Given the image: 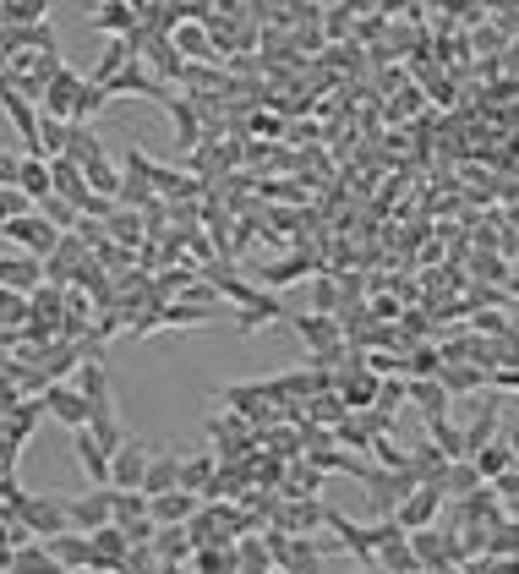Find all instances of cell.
<instances>
[{
    "mask_svg": "<svg viewBox=\"0 0 519 574\" xmlns=\"http://www.w3.org/2000/svg\"><path fill=\"white\" fill-rule=\"evenodd\" d=\"M372 454H377V465H383V470H410V449H399V443H394V432H388V438H377V443H372Z\"/></svg>",
    "mask_w": 519,
    "mask_h": 574,
    "instance_id": "obj_45",
    "label": "cell"
},
{
    "mask_svg": "<svg viewBox=\"0 0 519 574\" xmlns=\"http://www.w3.org/2000/svg\"><path fill=\"white\" fill-rule=\"evenodd\" d=\"M170 487H181V449H159V443H154V459H148L143 492L159 498V492H170Z\"/></svg>",
    "mask_w": 519,
    "mask_h": 574,
    "instance_id": "obj_21",
    "label": "cell"
},
{
    "mask_svg": "<svg viewBox=\"0 0 519 574\" xmlns=\"http://www.w3.org/2000/svg\"><path fill=\"white\" fill-rule=\"evenodd\" d=\"M50 552H56V563L72 574V569H88V536L83 530H61V536H50L45 541Z\"/></svg>",
    "mask_w": 519,
    "mask_h": 574,
    "instance_id": "obj_31",
    "label": "cell"
},
{
    "mask_svg": "<svg viewBox=\"0 0 519 574\" xmlns=\"http://www.w3.org/2000/svg\"><path fill=\"white\" fill-rule=\"evenodd\" d=\"M339 301H345V290H339L328 274H317V279H312V312H339Z\"/></svg>",
    "mask_w": 519,
    "mask_h": 574,
    "instance_id": "obj_44",
    "label": "cell"
},
{
    "mask_svg": "<svg viewBox=\"0 0 519 574\" xmlns=\"http://www.w3.org/2000/svg\"><path fill=\"white\" fill-rule=\"evenodd\" d=\"M312 274V258H285V263H274V268H263V290H285L290 279H306Z\"/></svg>",
    "mask_w": 519,
    "mask_h": 574,
    "instance_id": "obj_37",
    "label": "cell"
},
{
    "mask_svg": "<svg viewBox=\"0 0 519 574\" xmlns=\"http://www.w3.org/2000/svg\"><path fill=\"white\" fill-rule=\"evenodd\" d=\"M0 236H7L17 252L39 258V263H45V258L61 247V230H56V225H45L39 214H23V219H12V225H0Z\"/></svg>",
    "mask_w": 519,
    "mask_h": 574,
    "instance_id": "obj_4",
    "label": "cell"
},
{
    "mask_svg": "<svg viewBox=\"0 0 519 574\" xmlns=\"http://www.w3.org/2000/svg\"><path fill=\"white\" fill-rule=\"evenodd\" d=\"M34 214H39L45 225H56L61 236H67V230H77V219H83V214H77L67 198H56V192H50V198H39V203H34Z\"/></svg>",
    "mask_w": 519,
    "mask_h": 574,
    "instance_id": "obj_36",
    "label": "cell"
},
{
    "mask_svg": "<svg viewBox=\"0 0 519 574\" xmlns=\"http://www.w3.org/2000/svg\"><path fill=\"white\" fill-rule=\"evenodd\" d=\"M17 176H23V154L0 148V187H17Z\"/></svg>",
    "mask_w": 519,
    "mask_h": 574,
    "instance_id": "obj_49",
    "label": "cell"
},
{
    "mask_svg": "<svg viewBox=\"0 0 519 574\" xmlns=\"http://www.w3.org/2000/svg\"><path fill=\"white\" fill-rule=\"evenodd\" d=\"M345 416H350V405L339 399V388H323L306 399V427H339Z\"/></svg>",
    "mask_w": 519,
    "mask_h": 574,
    "instance_id": "obj_30",
    "label": "cell"
},
{
    "mask_svg": "<svg viewBox=\"0 0 519 574\" xmlns=\"http://www.w3.org/2000/svg\"><path fill=\"white\" fill-rule=\"evenodd\" d=\"M110 492H116V487H110ZM143 514H148V492H137V487H132V492H116V514H110V525L126 530V525L143 519Z\"/></svg>",
    "mask_w": 519,
    "mask_h": 574,
    "instance_id": "obj_40",
    "label": "cell"
},
{
    "mask_svg": "<svg viewBox=\"0 0 519 574\" xmlns=\"http://www.w3.org/2000/svg\"><path fill=\"white\" fill-rule=\"evenodd\" d=\"M105 105H110V94H105L99 83H88V88H83V99H77V121H94Z\"/></svg>",
    "mask_w": 519,
    "mask_h": 574,
    "instance_id": "obj_48",
    "label": "cell"
},
{
    "mask_svg": "<svg viewBox=\"0 0 519 574\" xmlns=\"http://www.w3.org/2000/svg\"><path fill=\"white\" fill-rule=\"evenodd\" d=\"M508 290H514V296H519V268H514V274H508Z\"/></svg>",
    "mask_w": 519,
    "mask_h": 574,
    "instance_id": "obj_53",
    "label": "cell"
},
{
    "mask_svg": "<svg viewBox=\"0 0 519 574\" xmlns=\"http://www.w3.org/2000/svg\"><path fill=\"white\" fill-rule=\"evenodd\" d=\"M197 509H203V498H197V492H186V487H170V492L148 498V514H154V525H186Z\"/></svg>",
    "mask_w": 519,
    "mask_h": 574,
    "instance_id": "obj_19",
    "label": "cell"
},
{
    "mask_svg": "<svg viewBox=\"0 0 519 574\" xmlns=\"http://www.w3.org/2000/svg\"><path fill=\"white\" fill-rule=\"evenodd\" d=\"M475 487H486V481H481V470H475L470 459H448V476H443V492H454V498H470Z\"/></svg>",
    "mask_w": 519,
    "mask_h": 574,
    "instance_id": "obj_39",
    "label": "cell"
},
{
    "mask_svg": "<svg viewBox=\"0 0 519 574\" xmlns=\"http://www.w3.org/2000/svg\"><path fill=\"white\" fill-rule=\"evenodd\" d=\"M83 176H88V192H99V198H116V192H121V181H126V176H121V165H116L110 154H105V159H94V165H83Z\"/></svg>",
    "mask_w": 519,
    "mask_h": 574,
    "instance_id": "obj_33",
    "label": "cell"
},
{
    "mask_svg": "<svg viewBox=\"0 0 519 574\" xmlns=\"http://www.w3.org/2000/svg\"><path fill=\"white\" fill-rule=\"evenodd\" d=\"M23 214H34V198L17 192V187H0V225H12V219H23Z\"/></svg>",
    "mask_w": 519,
    "mask_h": 574,
    "instance_id": "obj_43",
    "label": "cell"
},
{
    "mask_svg": "<svg viewBox=\"0 0 519 574\" xmlns=\"http://www.w3.org/2000/svg\"><path fill=\"white\" fill-rule=\"evenodd\" d=\"M165 563H159V552L154 547H132L126 552V563H121V574H159Z\"/></svg>",
    "mask_w": 519,
    "mask_h": 574,
    "instance_id": "obj_47",
    "label": "cell"
},
{
    "mask_svg": "<svg viewBox=\"0 0 519 574\" xmlns=\"http://www.w3.org/2000/svg\"><path fill=\"white\" fill-rule=\"evenodd\" d=\"M72 454H77V465L88 470L94 487H110V449H99V438H94L88 427L72 432Z\"/></svg>",
    "mask_w": 519,
    "mask_h": 574,
    "instance_id": "obj_20",
    "label": "cell"
},
{
    "mask_svg": "<svg viewBox=\"0 0 519 574\" xmlns=\"http://www.w3.org/2000/svg\"><path fill=\"white\" fill-rule=\"evenodd\" d=\"M126 552H132V541H126L121 525H105V530L88 536V569H99V574H121Z\"/></svg>",
    "mask_w": 519,
    "mask_h": 574,
    "instance_id": "obj_12",
    "label": "cell"
},
{
    "mask_svg": "<svg viewBox=\"0 0 519 574\" xmlns=\"http://www.w3.org/2000/svg\"><path fill=\"white\" fill-rule=\"evenodd\" d=\"M443 503H448V492L443 487H432V481H421L399 509H394V525L399 530H432L437 525V514H443Z\"/></svg>",
    "mask_w": 519,
    "mask_h": 574,
    "instance_id": "obj_9",
    "label": "cell"
},
{
    "mask_svg": "<svg viewBox=\"0 0 519 574\" xmlns=\"http://www.w3.org/2000/svg\"><path fill=\"white\" fill-rule=\"evenodd\" d=\"M154 552H159V563H186V558L197 552V541H192V530H186V525H159Z\"/></svg>",
    "mask_w": 519,
    "mask_h": 574,
    "instance_id": "obj_28",
    "label": "cell"
},
{
    "mask_svg": "<svg viewBox=\"0 0 519 574\" xmlns=\"http://www.w3.org/2000/svg\"><path fill=\"white\" fill-rule=\"evenodd\" d=\"M77 388H83V399H88V416L116 410V405H110V372H105V356H83V367H77Z\"/></svg>",
    "mask_w": 519,
    "mask_h": 574,
    "instance_id": "obj_18",
    "label": "cell"
},
{
    "mask_svg": "<svg viewBox=\"0 0 519 574\" xmlns=\"http://www.w3.org/2000/svg\"><path fill=\"white\" fill-rule=\"evenodd\" d=\"M105 230H110V241H116L121 252H137L148 225H143V214H137V208H116V214L105 219Z\"/></svg>",
    "mask_w": 519,
    "mask_h": 574,
    "instance_id": "obj_26",
    "label": "cell"
},
{
    "mask_svg": "<svg viewBox=\"0 0 519 574\" xmlns=\"http://www.w3.org/2000/svg\"><path fill=\"white\" fill-rule=\"evenodd\" d=\"M475 274H481V279H508L514 268H503V258H492V252H481V258H475Z\"/></svg>",
    "mask_w": 519,
    "mask_h": 574,
    "instance_id": "obj_50",
    "label": "cell"
},
{
    "mask_svg": "<svg viewBox=\"0 0 519 574\" xmlns=\"http://www.w3.org/2000/svg\"><path fill=\"white\" fill-rule=\"evenodd\" d=\"M219 399H225L241 421H274V399H268L263 383H230V388H219Z\"/></svg>",
    "mask_w": 519,
    "mask_h": 574,
    "instance_id": "obj_14",
    "label": "cell"
},
{
    "mask_svg": "<svg viewBox=\"0 0 519 574\" xmlns=\"http://www.w3.org/2000/svg\"><path fill=\"white\" fill-rule=\"evenodd\" d=\"M7 23H12V28L45 23V0H7Z\"/></svg>",
    "mask_w": 519,
    "mask_h": 574,
    "instance_id": "obj_46",
    "label": "cell"
},
{
    "mask_svg": "<svg viewBox=\"0 0 519 574\" xmlns=\"http://www.w3.org/2000/svg\"><path fill=\"white\" fill-rule=\"evenodd\" d=\"M323 514H328V503H317V498H279V503H274V530L312 536V530L323 525Z\"/></svg>",
    "mask_w": 519,
    "mask_h": 574,
    "instance_id": "obj_11",
    "label": "cell"
},
{
    "mask_svg": "<svg viewBox=\"0 0 519 574\" xmlns=\"http://www.w3.org/2000/svg\"><path fill=\"white\" fill-rule=\"evenodd\" d=\"M208 438H214V454L219 459H246V449H252V421H241L236 410L230 416H208Z\"/></svg>",
    "mask_w": 519,
    "mask_h": 574,
    "instance_id": "obj_10",
    "label": "cell"
},
{
    "mask_svg": "<svg viewBox=\"0 0 519 574\" xmlns=\"http://www.w3.org/2000/svg\"><path fill=\"white\" fill-rule=\"evenodd\" d=\"M214 470H219V454H214V449H203V454H181V487H186V492L208 498Z\"/></svg>",
    "mask_w": 519,
    "mask_h": 574,
    "instance_id": "obj_23",
    "label": "cell"
},
{
    "mask_svg": "<svg viewBox=\"0 0 519 574\" xmlns=\"http://www.w3.org/2000/svg\"><path fill=\"white\" fill-rule=\"evenodd\" d=\"M0 328H28V296L0 290Z\"/></svg>",
    "mask_w": 519,
    "mask_h": 574,
    "instance_id": "obj_41",
    "label": "cell"
},
{
    "mask_svg": "<svg viewBox=\"0 0 519 574\" xmlns=\"http://www.w3.org/2000/svg\"><path fill=\"white\" fill-rule=\"evenodd\" d=\"M426 438L437 443L443 459H470V449H464V427H454V421H426Z\"/></svg>",
    "mask_w": 519,
    "mask_h": 574,
    "instance_id": "obj_35",
    "label": "cell"
},
{
    "mask_svg": "<svg viewBox=\"0 0 519 574\" xmlns=\"http://www.w3.org/2000/svg\"><path fill=\"white\" fill-rule=\"evenodd\" d=\"M72 574H99V569H72Z\"/></svg>",
    "mask_w": 519,
    "mask_h": 574,
    "instance_id": "obj_54",
    "label": "cell"
},
{
    "mask_svg": "<svg viewBox=\"0 0 519 574\" xmlns=\"http://www.w3.org/2000/svg\"><path fill=\"white\" fill-rule=\"evenodd\" d=\"M12 530H23V536H34V541H50V536L72 530V519H67V498L28 492V503H23V514H17V525H12Z\"/></svg>",
    "mask_w": 519,
    "mask_h": 574,
    "instance_id": "obj_2",
    "label": "cell"
},
{
    "mask_svg": "<svg viewBox=\"0 0 519 574\" xmlns=\"http://www.w3.org/2000/svg\"><path fill=\"white\" fill-rule=\"evenodd\" d=\"M290 328L306 339L312 367H339L345 361V323L334 312H290Z\"/></svg>",
    "mask_w": 519,
    "mask_h": 574,
    "instance_id": "obj_1",
    "label": "cell"
},
{
    "mask_svg": "<svg viewBox=\"0 0 519 574\" xmlns=\"http://www.w3.org/2000/svg\"><path fill=\"white\" fill-rule=\"evenodd\" d=\"M410 552L421 563V574H443V569H464V547L454 530H410Z\"/></svg>",
    "mask_w": 519,
    "mask_h": 574,
    "instance_id": "obj_3",
    "label": "cell"
},
{
    "mask_svg": "<svg viewBox=\"0 0 519 574\" xmlns=\"http://www.w3.org/2000/svg\"><path fill=\"white\" fill-rule=\"evenodd\" d=\"M39 405H45V416L50 421H61L67 432H77V427H88V399H83V388L77 383H45V394H39Z\"/></svg>",
    "mask_w": 519,
    "mask_h": 574,
    "instance_id": "obj_6",
    "label": "cell"
},
{
    "mask_svg": "<svg viewBox=\"0 0 519 574\" xmlns=\"http://www.w3.org/2000/svg\"><path fill=\"white\" fill-rule=\"evenodd\" d=\"M67 159H72V165H94V159H105V143H99L94 121H72V127H67Z\"/></svg>",
    "mask_w": 519,
    "mask_h": 574,
    "instance_id": "obj_24",
    "label": "cell"
},
{
    "mask_svg": "<svg viewBox=\"0 0 519 574\" xmlns=\"http://www.w3.org/2000/svg\"><path fill=\"white\" fill-rule=\"evenodd\" d=\"M88 7H105V0H88Z\"/></svg>",
    "mask_w": 519,
    "mask_h": 574,
    "instance_id": "obj_56",
    "label": "cell"
},
{
    "mask_svg": "<svg viewBox=\"0 0 519 574\" xmlns=\"http://www.w3.org/2000/svg\"><path fill=\"white\" fill-rule=\"evenodd\" d=\"M405 399H410V378H399V383H394V378H383V383H377V399H372V410H388V416H394Z\"/></svg>",
    "mask_w": 519,
    "mask_h": 574,
    "instance_id": "obj_42",
    "label": "cell"
},
{
    "mask_svg": "<svg viewBox=\"0 0 519 574\" xmlns=\"http://www.w3.org/2000/svg\"><path fill=\"white\" fill-rule=\"evenodd\" d=\"M497 427H503V394H497V388H486V394H481V410L464 421V449L475 454L481 443H492V438H497Z\"/></svg>",
    "mask_w": 519,
    "mask_h": 574,
    "instance_id": "obj_16",
    "label": "cell"
},
{
    "mask_svg": "<svg viewBox=\"0 0 519 574\" xmlns=\"http://www.w3.org/2000/svg\"><path fill=\"white\" fill-rule=\"evenodd\" d=\"M268 323H290V307H285L274 290L257 285V296H252L246 307H236V328H241V334H257V328H268Z\"/></svg>",
    "mask_w": 519,
    "mask_h": 574,
    "instance_id": "obj_13",
    "label": "cell"
},
{
    "mask_svg": "<svg viewBox=\"0 0 519 574\" xmlns=\"http://www.w3.org/2000/svg\"><path fill=\"white\" fill-rule=\"evenodd\" d=\"M159 105L170 110L176 148H197V143H203V116H197V105H192V99H181V94H159Z\"/></svg>",
    "mask_w": 519,
    "mask_h": 574,
    "instance_id": "obj_15",
    "label": "cell"
},
{
    "mask_svg": "<svg viewBox=\"0 0 519 574\" xmlns=\"http://www.w3.org/2000/svg\"><path fill=\"white\" fill-rule=\"evenodd\" d=\"M83 88H88V77H83V72H72V67H61V72L45 83L39 116H56V121H77V99H83Z\"/></svg>",
    "mask_w": 519,
    "mask_h": 574,
    "instance_id": "obj_5",
    "label": "cell"
},
{
    "mask_svg": "<svg viewBox=\"0 0 519 574\" xmlns=\"http://www.w3.org/2000/svg\"><path fill=\"white\" fill-rule=\"evenodd\" d=\"M132 61H137V50H132V39H110V45H105V56H99V67H94V77H88V83H99V88H105V83H110V77H116V72H121V67H132Z\"/></svg>",
    "mask_w": 519,
    "mask_h": 574,
    "instance_id": "obj_32",
    "label": "cell"
},
{
    "mask_svg": "<svg viewBox=\"0 0 519 574\" xmlns=\"http://www.w3.org/2000/svg\"><path fill=\"white\" fill-rule=\"evenodd\" d=\"M148 459H154V443H143V438H126L116 454H110V487L116 492H143V476H148Z\"/></svg>",
    "mask_w": 519,
    "mask_h": 574,
    "instance_id": "obj_7",
    "label": "cell"
},
{
    "mask_svg": "<svg viewBox=\"0 0 519 574\" xmlns=\"http://www.w3.org/2000/svg\"><path fill=\"white\" fill-rule=\"evenodd\" d=\"M170 34H176V39H170V50H176V56H192V61L214 56V34H208L203 23H176Z\"/></svg>",
    "mask_w": 519,
    "mask_h": 574,
    "instance_id": "obj_29",
    "label": "cell"
},
{
    "mask_svg": "<svg viewBox=\"0 0 519 574\" xmlns=\"http://www.w3.org/2000/svg\"><path fill=\"white\" fill-rule=\"evenodd\" d=\"M470 465L481 470V481H497V476H503V470H514L519 459H514V449H508L503 438H492V443H481V449L470 454Z\"/></svg>",
    "mask_w": 519,
    "mask_h": 574,
    "instance_id": "obj_27",
    "label": "cell"
},
{
    "mask_svg": "<svg viewBox=\"0 0 519 574\" xmlns=\"http://www.w3.org/2000/svg\"><path fill=\"white\" fill-rule=\"evenodd\" d=\"M110 514H116V492H110V487H88V492L67 498V519H72V530H83V536L105 530Z\"/></svg>",
    "mask_w": 519,
    "mask_h": 574,
    "instance_id": "obj_8",
    "label": "cell"
},
{
    "mask_svg": "<svg viewBox=\"0 0 519 574\" xmlns=\"http://www.w3.org/2000/svg\"><path fill=\"white\" fill-rule=\"evenodd\" d=\"M17 192H28L34 203H39V198H50V159H39V154H23V176H17Z\"/></svg>",
    "mask_w": 519,
    "mask_h": 574,
    "instance_id": "obj_34",
    "label": "cell"
},
{
    "mask_svg": "<svg viewBox=\"0 0 519 574\" xmlns=\"http://www.w3.org/2000/svg\"><path fill=\"white\" fill-rule=\"evenodd\" d=\"M481 7H492V12H514L519 0H481Z\"/></svg>",
    "mask_w": 519,
    "mask_h": 574,
    "instance_id": "obj_52",
    "label": "cell"
},
{
    "mask_svg": "<svg viewBox=\"0 0 519 574\" xmlns=\"http://www.w3.org/2000/svg\"><path fill=\"white\" fill-rule=\"evenodd\" d=\"M12 574H67V569L56 563V552L45 541H23V547H12Z\"/></svg>",
    "mask_w": 519,
    "mask_h": 574,
    "instance_id": "obj_25",
    "label": "cell"
},
{
    "mask_svg": "<svg viewBox=\"0 0 519 574\" xmlns=\"http://www.w3.org/2000/svg\"><path fill=\"white\" fill-rule=\"evenodd\" d=\"M410 399H415V410H421L426 421H448V405H454V394H448L437 378H410Z\"/></svg>",
    "mask_w": 519,
    "mask_h": 574,
    "instance_id": "obj_22",
    "label": "cell"
},
{
    "mask_svg": "<svg viewBox=\"0 0 519 574\" xmlns=\"http://www.w3.org/2000/svg\"><path fill=\"white\" fill-rule=\"evenodd\" d=\"M230 307H203V301H165L159 307V328H208L219 323Z\"/></svg>",
    "mask_w": 519,
    "mask_h": 574,
    "instance_id": "obj_17",
    "label": "cell"
},
{
    "mask_svg": "<svg viewBox=\"0 0 519 574\" xmlns=\"http://www.w3.org/2000/svg\"><path fill=\"white\" fill-rule=\"evenodd\" d=\"M88 432H94V438H99V449H110V454H116V449L132 438V432L121 427V416H116V410H99V416H88Z\"/></svg>",
    "mask_w": 519,
    "mask_h": 574,
    "instance_id": "obj_38",
    "label": "cell"
},
{
    "mask_svg": "<svg viewBox=\"0 0 519 574\" xmlns=\"http://www.w3.org/2000/svg\"><path fill=\"white\" fill-rule=\"evenodd\" d=\"M361 574H383V569H361Z\"/></svg>",
    "mask_w": 519,
    "mask_h": 574,
    "instance_id": "obj_55",
    "label": "cell"
},
{
    "mask_svg": "<svg viewBox=\"0 0 519 574\" xmlns=\"http://www.w3.org/2000/svg\"><path fill=\"white\" fill-rule=\"evenodd\" d=\"M503 443H508L514 459H519V416H503Z\"/></svg>",
    "mask_w": 519,
    "mask_h": 574,
    "instance_id": "obj_51",
    "label": "cell"
}]
</instances>
